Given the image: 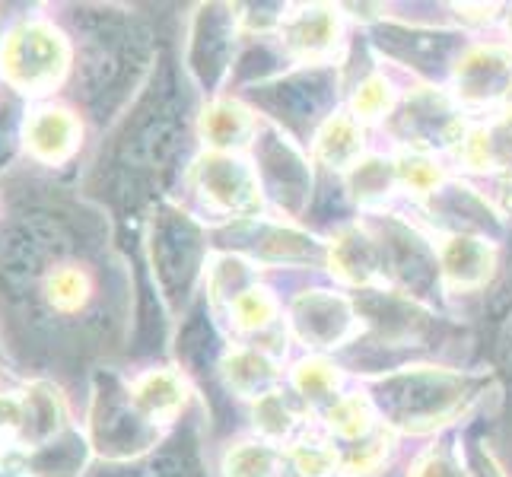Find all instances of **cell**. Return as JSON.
Returning a JSON list of instances; mask_svg holds the SVG:
<instances>
[{
	"label": "cell",
	"mask_w": 512,
	"mask_h": 477,
	"mask_svg": "<svg viewBox=\"0 0 512 477\" xmlns=\"http://www.w3.org/2000/svg\"><path fill=\"white\" fill-rule=\"evenodd\" d=\"M484 376L446 366H404L369 376L363 392L392 433H433L449 427L481 398Z\"/></svg>",
	"instance_id": "6da1fadb"
},
{
	"label": "cell",
	"mask_w": 512,
	"mask_h": 477,
	"mask_svg": "<svg viewBox=\"0 0 512 477\" xmlns=\"http://www.w3.org/2000/svg\"><path fill=\"white\" fill-rule=\"evenodd\" d=\"M150 258L166 303H185L207 271V239L179 207H160L150 220Z\"/></svg>",
	"instance_id": "7a4b0ae2"
},
{
	"label": "cell",
	"mask_w": 512,
	"mask_h": 477,
	"mask_svg": "<svg viewBox=\"0 0 512 477\" xmlns=\"http://www.w3.org/2000/svg\"><path fill=\"white\" fill-rule=\"evenodd\" d=\"M70 67V45L64 32L45 20H23L4 35L0 74L13 90L42 96L64 80Z\"/></svg>",
	"instance_id": "3957f363"
},
{
	"label": "cell",
	"mask_w": 512,
	"mask_h": 477,
	"mask_svg": "<svg viewBox=\"0 0 512 477\" xmlns=\"http://www.w3.org/2000/svg\"><path fill=\"white\" fill-rule=\"evenodd\" d=\"M191 185L198 198L223 217H258L264 201L258 169L239 153H201L191 166Z\"/></svg>",
	"instance_id": "277c9868"
},
{
	"label": "cell",
	"mask_w": 512,
	"mask_h": 477,
	"mask_svg": "<svg viewBox=\"0 0 512 477\" xmlns=\"http://www.w3.org/2000/svg\"><path fill=\"white\" fill-rule=\"evenodd\" d=\"M290 331L299 344L309 350H338L360 334V312L357 303L334 290H303L290 299L287 309Z\"/></svg>",
	"instance_id": "5b68a950"
},
{
	"label": "cell",
	"mask_w": 512,
	"mask_h": 477,
	"mask_svg": "<svg viewBox=\"0 0 512 477\" xmlns=\"http://www.w3.org/2000/svg\"><path fill=\"white\" fill-rule=\"evenodd\" d=\"M160 430L144 411L137 408L131 398V388H118V392H105L96 395V408H93V446L109 455V458H131L147 452Z\"/></svg>",
	"instance_id": "8992f818"
},
{
	"label": "cell",
	"mask_w": 512,
	"mask_h": 477,
	"mask_svg": "<svg viewBox=\"0 0 512 477\" xmlns=\"http://www.w3.org/2000/svg\"><path fill=\"white\" fill-rule=\"evenodd\" d=\"M392 128L404 144H411L408 150L423 153H430L433 147H458L465 137V125L452 99L439 93L436 86H420L404 99Z\"/></svg>",
	"instance_id": "52a82bcc"
},
{
	"label": "cell",
	"mask_w": 512,
	"mask_h": 477,
	"mask_svg": "<svg viewBox=\"0 0 512 477\" xmlns=\"http://www.w3.org/2000/svg\"><path fill=\"white\" fill-rule=\"evenodd\" d=\"M280 45L296 64L322 67L331 64L344 39V20L338 7L328 4H303L284 13L277 26Z\"/></svg>",
	"instance_id": "ba28073f"
},
{
	"label": "cell",
	"mask_w": 512,
	"mask_h": 477,
	"mask_svg": "<svg viewBox=\"0 0 512 477\" xmlns=\"http://www.w3.org/2000/svg\"><path fill=\"white\" fill-rule=\"evenodd\" d=\"M455 99L462 105H493L512 86V51L500 45H474L452 67Z\"/></svg>",
	"instance_id": "9c48e42d"
},
{
	"label": "cell",
	"mask_w": 512,
	"mask_h": 477,
	"mask_svg": "<svg viewBox=\"0 0 512 477\" xmlns=\"http://www.w3.org/2000/svg\"><path fill=\"white\" fill-rule=\"evenodd\" d=\"M325 264L341 284L357 287V290H373L385 280V255H382L379 233H373V229L360 223L344 226L341 233L328 242Z\"/></svg>",
	"instance_id": "30bf717a"
},
{
	"label": "cell",
	"mask_w": 512,
	"mask_h": 477,
	"mask_svg": "<svg viewBox=\"0 0 512 477\" xmlns=\"http://www.w3.org/2000/svg\"><path fill=\"white\" fill-rule=\"evenodd\" d=\"M255 144H258L261 188L274 191L277 201L287 204L296 214L312 188V175L306 169V159L293 150V144H287V137H280V131H268V134L255 137Z\"/></svg>",
	"instance_id": "8fae6325"
},
{
	"label": "cell",
	"mask_w": 512,
	"mask_h": 477,
	"mask_svg": "<svg viewBox=\"0 0 512 477\" xmlns=\"http://www.w3.org/2000/svg\"><path fill=\"white\" fill-rule=\"evenodd\" d=\"M439 280L455 293H474L487 287L497 271V245L484 236H446L436 249Z\"/></svg>",
	"instance_id": "7c38bea8"
},
{
	"label": "cell",
	"mask_w": 512,
	"mask_h": 477,
	"mask_svg": "<svg viewBox=\"0 0 512 477\" xmlns=\"http://www.w3.org/2000/svg\"><path fill=\"white\" fill-rule=\"evenodd\" d=\"M23 140L26 150L39 163L58 166L80 147V121L64 105H42V109L29 112L23 125Z\"/></svg>",
	"instance_id": "4fadbf2b"
},
{
	"label": "cell",
	"mask_w": 512,
	"mask_h": 477,
	"mask_svg": "<svg viewBox=\"0 0 512 477\" xmlns=\"http://www.w3.org/2000/svg\"><path fill=\"white\" fill-rule=\"evenodd\" d=\"M245 239H249L245 252L252 255V261H264V264H325L328 255L325 242L280 223L258 220L252 223Z\"/></svg>",
	"instance_id": "5bb4252c"
},
{
	"label": "cell",
	"mask_w": 512,
	"mask_h": 477,
	"mask_svg": "<svg viewBox=\"0 0 512 477\" xmlns=\"http://www.w3.org/2000/svg\"><path fill=\"white\" fill-rule=\"evenodd\" d=\"M236 26H239V16L229 7H207L198 16V29L210 42H201V39L191 42V70L207 86L217 83L226 74V61H229V51H233Z\"/></svg>",
	"instance_id": "9a60e30c"
},
{
	"label": "cell",
	"mask_w": 512,
	"mask_h": 477,
	"mask_svg": "<svg viewBox=\"0 0 512 477\" xmlns=\"http://www.w3.org/2000/svg\"><path fill=\"white\" fill-rule=\"evenodd\" d=\"M220 379L239 398H264L277 392L280 366L268 350L261 347H229L220 360Z\"/></svg>",
	"instance_id": "2e32d148"
},
{
	"label": "cell",
	"mask_w": 512,
	"mask_h": 477,
	"mask_svg": "<svg viewBox=\"0 0 512 477\" xmlns=\"http://www.w3.org/2000/svg\"><path fill=\"white\" fill-rule=\"evenodd\" d=\"M258 137V118L239 99H214L201 112V140L214 153H239L249 140Z\"/></svg>",
	"instance_id": "e0dca14e"
},
{
	"label": "cell",
	"mask_w": 512,
	"mask_h": 477,
	"mask_svg": "<svg viewBox=\"0 0 512 477\" xmlns=\"http://www.w3.org/2000/svg\"><path fill=\"white\" fill-rule=\"evenodd\" d=\"M430 214L439 217L446 226H452L449 236H484L487 239V229L497 226V214L493 207L481 198L478 191H471L468 185H458V182H446L439 191H433L430 198Z\"/></svg>",
	"instance_id": "ac0fdd59"
},
{
	"label": "cell",
	"mask_w": 512,
	"mask_h": 477,
	"mask_svg": "<svg viewBox=\"0 0 512 477\" xmlns=\"http://www.w3.org/2000/svg\"><path fill=\"white\" fill-rule=\"evenodd\" d=\"M458 159L487 175H512V115L503 112L497 121L465 131L458 144Z\"/></svg>",
	"instance_id": "d6986e66"
},
{
	"label": "cell",
	"mask_w": 512,
	"mask_h": 477,
	"mask_svg": "<svg viewBox=\"0 0 512 477\" xmlns=\"http://www.w3.org/2000/svg\"><path fill=\"white\" fill-rule=\"evenodd\" d=\"M67 427V404L51 382H32L23 395V427L20 439L26 449H39L58 439Z\"/></svg>",
	"instance_id": "ffe728a7"
},
{
	"label": "cell",
	"mask_w": 512,
	"mask_h": 477,
	"mask_svg": "<svg viewBox=\"0 0 512 477\" xmlns=\"http://www.w3.org/2000/svg\"><path fill=\"white\" fill-rule=\"evenodd\" d=\"M131 398L153 423H169L188 404V382L175 369H147L131 385Z\"/></svg>",
	"instance_id": "44dd1931"
},
{
	"label": "cell",
	"mask_w": 512,
	"mask_h": 477,
	"mask_svg": "<svg viewBox=\"0 0 512 477\" xmlns=\"http://www.w3.org/2000/svg\"><path fill=\"white\" fill-rule=\"evenodd\" d=\"M363 125L350 112H334L322 121V128L315 131L312 150L315 159L328 169L347 172L363 159Z\"/></svg>",
	"instance_id": "7402d4cb"
},
{
	"label": "cell",
	"mask_w": 512,
	"mask_h": 477,
	"mask_svg": "<svg viewBox=\"0 0 512 477\" xmlns=\"http://www.w3.org/2000/svg\"><path fill=\"white\" fill-rule=\"evenodd\" d=\"M86 439L80 433H61L58 439L29 449L23 458V474L26 477H77L86 465Z\"/></svg>",
	"instance_id": "603a6c76"
},
{
	"label": "cell",
	"mask_w": 512,
	"mask_h": 477,
	"mask_svg": "<svg viewBox=\"0 0 512 477\" xmlns=\"http://www.w3.org/2000/svg\"><path fill=\"white\" fill-rule=\"evenodd\" d=\"M207 293L210 299H214L217 306L229 309L236 303V299L245 293V290H252L258 284V268H255V261L252 258H245V255H214L207 261Z\"/></svg>",
	"instance_id": "cb8c5ba5"
},
{
	"label": "cell",
	"mask_w": 512,
	"mask_h": 477,
	"mask_svg": "<svg viewBox=\"0 0 512 477\" xmlns=\"http://www.w3.org/2000/svg\"><path fill=\"white\" fill-rule=\"evenodd\" d=\"M350 198L360 207H379L395 194L398 185V169L395 159H382V156H363L357 166L344 172Z\"/></svg>",
	"instance_id": "d4e9b609"
},
{
	"label": "cell",
	"mask_w": 512,
	"mask_h": 477,
	"mask_svg": "<svg viewBox=\"0 0 512 477\" xmlns=\"http://www.w3.org/2000/svg\"><path fill=\"white\" fill-rule=\"evenodd\" d=\"M376 404L369 401L366 392H350L341 395L338 401H331L328 408L322 411V420L331 436H338L341 443H353L366 433L376 430Z\"/></svg>",
	"instance_id": "484cf974"
},
{
	"label": "cell",
	"mask_w": 512,
	"mask_h": 477,
	"mask_svg": "<svg viewBox=\"0 0 512 477\" xmlns=\"http://www.w3.org/2000/svg\"><path fill=\"white\" fill-rule=\"evenodd\" d=\"M341 471L347 477H376L395 455V433L388 427H376L360 439L347 443L341 452Z\"/></svg>",
	"instance_id": "4316f807"
},
{
	"label": "cell",
	"mask_w": 512,
	"mask_h": 477,
	"mask_svg": "<svg viewBox=\"0 0 512 477\" xmlns=\"http://www.w3.org/2000/svg\"><path fill=\"white\" fill-rule=\"evenodd\" d=\"M341 369L328 363L325 357H309V360H299L293 369V388L299 392V398L309 401L312 408L325 411L331 401L341 398Z\"/></svg>",
	"instance_id": "83f0119b"
},
{
	"label": "cell",
	"mask_w": 512,
	"mask_h": 477,
	"mask_svg": "<svg viewBox=\"0 0 512 477\" xmlns=\"http://www.w3.org/2000/svg\"><path fill=\"white\" fill-rule=\"evenodd\" d=\"M42 293H45L51 309L70 315V312H80L86 303H90L93 280H90V274H86L83 268H77V264H61V268L48 271L45 284H42Z\"/></svg>",
	"instance_id": "f1b7e54d"
},
{
	"label": "cell",
	"mask_w": 512,
	"mask_h": 477,
	"mask_svg": "<svg viewBox=\"0 0 512 477\" xmlns=\"http://www.w3.org/2000/svg\"><path fill=\"white\" fill-rule=\"evenodd\" d=\"M252 423H255V430L264 443H280V439H290L293 430L299 427V411L293 408V401L277 388V392L255 401Z\"/></svg>",
	"instance_id": "f546056e"
},
{
	"label": "cell",
	"mask_w": 512,
	"mask_h": 477,
	"mask_svg": "<svg viewBox=\"0 0 512 477\" xmlns=\"http://www.w3.org/2000/svg\"><path fill=\"white\" fill-rule=\"evenodd\" d=\"M395 169H398V185L404 191L417 194V198H423V201L446 185L443 169H439L436 159L423 150H401L395 159Z\"/></svg>",
	"instance_id": "4dcf8cb0"
},
{
	"label": "cell",
	"mask_w": 512,
	"mask_h": 477,
	"mask_svg": "<svg viewBox=\"0 0 512 477\" xmlns=\"http://www.w3.org/2000/svg\"><path fill=\"white\" fill-rule=\"evenodd\" d=\"M280 455L274 443L264 439H249V443H236L223 458L226 477H274L280 468Z\"/></svg>",
	"instance_id": "1f68e13d"
},
{
	"label": "cell",
	"mask_w": 512,
	"mask_h": 477,
	"mask_svg": "<svg viewBox=\"0 0 512 477\" xmlns=\"http://www.w3.org/2000/svg\"><path fill=\"white\" fill-rule=\"evenodd\" d=\"M280 312V303L277 296L255 284L252 290H245L233 306H229V318H233V325L245 334H255V331H264L274 325V318Z\"/></svg>",
	"instance_id": "d6a6232c"
},
{
	"label": "cell",
	"mask_w": 512,
	"mask_h": 477,
	"mask_svg": "<svg viewBox=\"0 0 512 477\" xmlns=\"http://www.w3.org/2000/svg\"><path fill=\"white\" fill-rule=\"evenodd\" d=\"M395 86L385 80V74H369L350 96V115L369 125V121H382L395 109Z\"/></svg>",
	"instance_id": "836d02e7"
},
{
	"label": "cell",
	"mask_w": 512,
	"mask_h": 477,
	"mask_svg": "<svg viewBox=\"0 0 512 477\" xmlns=\"http://www.w3.org/2000/svg\"><path fill=\"white\" fill-rule=\"evenodd\" d=\"M290 465L299 477H331L334 471H341V455L334 446H328L325 439L315 436H299L287 452Z\"/></svg>",
	"instance_id": "e575fe53"
},
{
	"label": "cell",
	"mask_w": 512,
	"mask_h": 477,
	"mask_svg": "<svg viewBox=\"0 0 512 477\" xmlns=\"http://www.w3.org/2000/svg\"><path fill=\"white\" fill-rule=\"evenodd\" d=\"M408 477H468V455L452 439H439L417 455Z\"/></svg>",
	"instance_id": "d590c367"
},
{
	"label": "cell",
	"mask_w": 512,
	"mask_h": 477,
	"mask_svg": "<svg viewBox=\"0 0 512 477\" xmlns=\"http://www.w3.org/2000/svg\"><path fill=\"white\" fill-rule=\"evenodd\" d=\"M23 427V398L16 395H0V436L16 433Z\"/></svg>",
	"instance_id": "8d00e7d4"
},
{
	"label": "cell",
	"mask_w": 512,
	"mask_h": 477,
	"mask_svg": "<svg viewBox=\"0 0 512 477\" xmlns=\"http://www.w3.org/2000/svg\"><path fill=\"white\" fill-rule=\"evenodd\" d=\"M468 477H506V474L487 446H474L468 452Z\"/></svg>",
	"instance_id": "74e56055"
},
{
	"label": "cell",
	"mask_w": 512,
	"mask_h": 477,
	"mask_svg": "<svg viewBox=\"0 0 512 477\" xmlns=\"http://www.w3.org/2000/svg\"><path fill=\"white\" fill-rule=\"evenodd\" d=\"M493 13H497V7H484V4H478V7H458V16H465V20H478V23L493 20Z\"/></svg>",
	"instance_id": "f35d334b"
},
{
	"label": "cell",
	"mask_w": 512,
	"mask_h": 477,
	"mask_svg": "<svg viewBox=\"0 0 512 477\" xmlns=\"http://www.w3.org/2000/svg\"><path fill=\"white\" fill-rule=\"evenodd\" d=\"M503 360L512 366V315H509V325H506V334H503Z\"/></svg>",
	"instance_id": "ab89813d"
},
{
	"label": "cell",
	"mask_w": 512,
	"mask_h": 477,
	"mask_svg": "<svg viewBox=\"0 0 512 477\" xmlns=\"http://www.w3.org/2000/svg\"><path fill=\"white\" fill-rule=\"evenodd\" d=\"M503 102H506V112L512 115V86H509V93H506V99H503Z\"/></svg>",
	"instance_id": "60d3db41"
},
{
	"label": "cell",
	"mask_w": 512,
	"mask_h": 477,
	"mask_svg": "<svg viewBox=\"0 0 512 477\" xmlns=\"http://www.w3.org/2000/svg\"><path fill=\"white\" fill-rule=\"evenodd\" d=\"M506 32H509V35H512V7H509V10H506Z\"/></svg>",
	"instance_id": "b9f144b4"
},
{
	"label": "cell",
	"mask_w": 512,
	"mask_h": 477,
	"mask_svg": "<svg viewBox=\"0 0 512 477\" xmlns=\"http://www.w3.org/2000/svg\"><path fill=\"white\" fill-rule=\"evenodd\" d=\"M0 477H23L20 471H0Z\"/></svg>",
	"instance_id": "7bdbcfd3"
}]
</instances>
